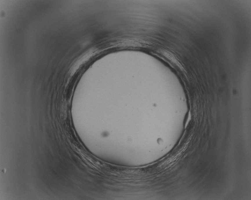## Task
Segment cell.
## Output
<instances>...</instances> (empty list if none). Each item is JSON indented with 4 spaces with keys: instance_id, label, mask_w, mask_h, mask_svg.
<instances>
[{
    "instance_id": "obj_1",
    "label": "cell",
    "mask_w": 251,
    "mask_h": 200,
    "mask_svg": "<svg viewBox=\"0 0 251 200\" xmlns=\"http://www.w3.org/2000/svg\"><path fill=\"white\" fill-rule=\"evenodd\" d=\"M163 52V54L164 55H165V56H166L167 58L169 59V60L171 62H172V63H174V64H176L177 65V66H179V67L181 68L182 67V66L180 63H179V62L177 60V59L176 58L174 57V56L171 53H170L169 52H167V51H164Z\"/></svg>"
}]
</instances>
